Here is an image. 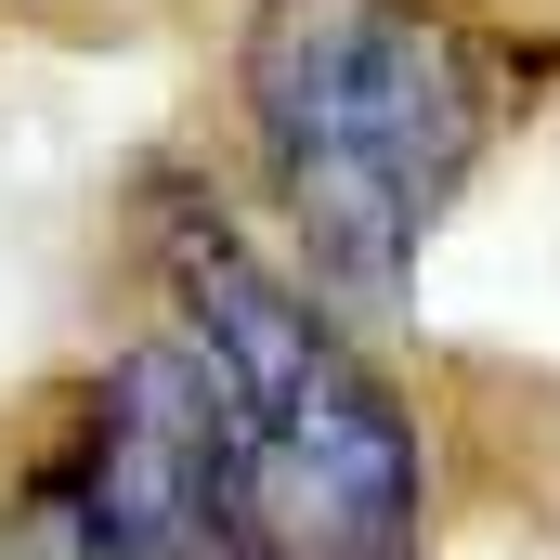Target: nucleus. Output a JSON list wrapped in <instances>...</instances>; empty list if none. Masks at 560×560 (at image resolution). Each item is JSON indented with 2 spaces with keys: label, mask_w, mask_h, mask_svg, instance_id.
Returning <instances> with one entry per match:
<instances>
[{
  "label": "nucleus",
  "mask_w": 560,
  "mask_h": 560,
  "mask_svg": "<svg viewBox=\"0 0 560 560\" xmlns=\"http://www.w3.org/2000/svg\"><path fill=\"white\" fill-rule=\"evenodd\" d=\"M548 92L509 0H235L222 183L339 313L405 300L430 235Z\"/></svg>",
  "instance_id": "1"
},
{
  "label": "nucleus",
  "mask_w": 560,
  "mask_h": 560,
  "mask_svg": "<svg viewBox=\"0 0 560 560\" xmlns=\"http://www.w3.org/2000/svg\"><path fill=\"white\" fill-rule=\"evenodd\" d=\"M131 275L222 378L235 469H248V560H430L443 443H430L418 392L378 365L365 313H339L235 209V183L143 170Z\"/></svg>",
  "instance_id": "2"
},
{
  "label": "nucleus",
  "mask_w": 560,
  "mask_h": 560,
  "mask_svg": "<svg viewBox=\"0 0 560 560\" xmlns=\"http://www.w3.org/2000/svg\"><path fill=\"white\" fill-rule=\"evenodd\" d=\"M0 560H248L222 378L156 300L131 339L0 405Z\"/></svg>",
  "instance_id": "3"
}]
</instances>
